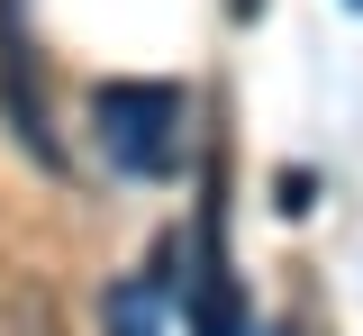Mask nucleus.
I'll list each match as a JSON object with an SVG mask.
<instances>
[{"mask_svg":"<svg viewBox=\"0 0 363 336\" xmlns=\"http://www.w3.org/2000/svg\"><path fill=\"white\" fill-rule=\"evenodd\" d=\"M100 318H109V336H155V282H118L100 300Z\"/></svg>","mask_w":363,"mask_h":336,"instance_id":"5","label":"nucleus"},{"mask_svg":"<svg viewBox=\"0 0 363 336\" xmlns=\"http://www.w3.org/2000/svg\"><path fill=\"white\" fill-rule=\"evenodd\" d=\"M345 9H363V0H345Z\"/></svg>","mask_w":363,"mask_h":336,"instance_id":"7","label":"nucleus"},{"mask_svg":"<svg viewBox=\"0 0 363 336\" xmlns=\"http://www.w3.org/2000/svg\"><path fill=\"white\" fill-rule=\"evenodd\" d=\"M0 128H9L18 155H37L45 173L64 164L55 118H45V64H37V37H28V0H0Z\"/></svg>","mask_w":363,"mask_h":336,"instance_id":"3","label":"nucleus"},{"mask_svg":"<svg viewBox=\"0 0 363 336\" xmlns=\"http://www.w3.org/2000/svg\"><path fill=\"white\" fill-rule=\"evenodd\" d=\"M0 336H64V309H55L37 282H28V291H0Z\"/></svg>","mask_w":363,"mask_h":336,"instance_id":"4","label":"nucleus"},{"mask_svg":"<svg viewBox=\"0 0 363 336\" xmlns=\"http://www.w3.org/2000/svg\"><path fill=\"white\" fill-rule=\"evenodd\" d=\"M255 9H264V0H236V18H255Z\"/></svg>","mask_w":363,"mask_h":336,"instance_id":"6","label":"nucleus"},{"mask_svg":"<svg viewBox=\"0 0 363 336\" xmlns=\"http://www.w3.org/2000/svg\"><path fill=\"white\" fill-rule=\"evenodd\" d=\"M182 309H191V336H245V300H236V264H227V191H218V173L200 182V218H191V273H182Z\"/></svg>","mask_w":363,"mask_h":336,"instance_id":"2","label":"nucleus"},{"mask_svg":"<svg viewBox=\"0 0 363 336\" xmlns=\"http://www.w3.org/2000/svg\"><path fill=\"white\" fill-rule=\"evenodd\" d=\"M91 118H100V155L136 173V182H164L182 164V118H191V100L173 82H100L91 91Z\"/></svg>","mask_w":363,"mask_h":336,"instance_id":"1","label":"nucleus"}]
</instances>
